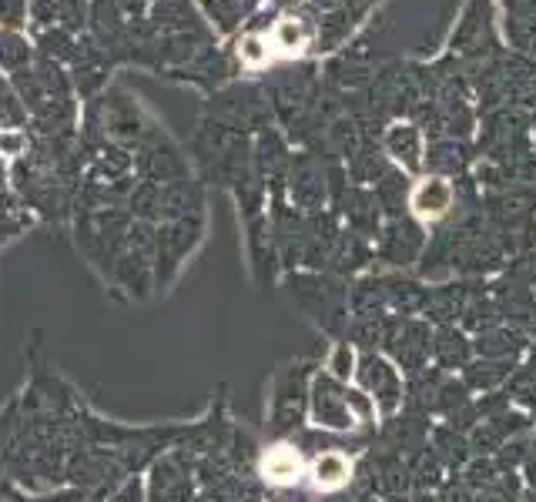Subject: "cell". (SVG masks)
I'll use <instances>...</instances> for the list:
<instances>
[{
    "mask_svg": "<svg viewBox=\"0 0 536 502\" xmlns=\"http://www.w3.org/2000/svg\"><path fill=\"white\" fill-rule=\"evenodd\" d=\"M453 201H456L453 185H449L446 178H439V175L419 178L413 185V191H409V211H413L419 221H426V225L446 218L449 208H453Z\"/></svg>",
    "mask_w": 536,
    "mask_h": 502,
    "instance_id": "obj_1",
    "label": "cell"
},
{
    "mask_svg": "<svg viewBox=\"0 0 536 502\" xmlns=\"http://www.w3.org/2000/svg\"><path fill=\"white\" fill-rule=\"evenodd\" d=\"M305 476L319 492H335L352 479V459L339 449H325L305 466Z\"/></svg>",
    "mask_w": 536,
    "mask_h": 502,
    "instance_id": "obj_2",
    "label": "cell"
},
{
    "mask_svg": "<svg viewBox=\"0 0 536 502\" xmlns=\"http://www.w3.org/2000/svg\"><path fill=\"white\" fill-rule=\"evenodd\" d=\"M265 482H272V486H292V482H299L305 476V459L302 452L295 446H272L262 456V466H258Z\"/></svg>",
    "mask_w": 536,
    "mask_h": 502,
    "instance_id": "obj_3",
    "label": "cell"
},
{
    "mask_svg": "<svg viewBox=\"0 0 536 502\" xmlns=\"http://www.w3.org/2000/svg\"><path fill=\"white\" fill-rule=\"evenodd\" d=\"M268 41H272V51L275 54L299 57L305 47L312 44V27H309V21H302V17L285 14V17H279V21L272 24V34H268Z\"/></svg>",
    "mask_w": 536,
    "mask_h": 502,
    "instance_id": "obj_4",
    "label": "cell"
},
{
    "mask_svg": "<svg viewBox=\"0 0 536 502\" xmlns=\"http://www.w3.org/2000/svg\"><path fill=\"white\" fill-rule=\"evenodd\" d=\"M148 21L158 27V34H188L195 27V11L188 0H151Z\"/></svg>",
    "mask_w": 536,
    "mask_h": 502,
    "instance_id": "obj_5",
    "label": "cell"
},
{
    "mask_svg": "<svg viewBox=\"0 0 536 502\" xmlns=\"http://www.w3.org/2000/svg\"><path fill=\"white\" fill-rule=\"evenodd\" d=\"M386 144L406 171H416L423 164V148H419V134L413 124H392L389 134H386Z\"/></svg>",
    "mask_w": 536,
    "mask_h": 502,
    "instance_id": "obj_6",
    "label": "cell"
},
{
    "mask_svg": "<svg viewBox=\"0 0 536 502\" xmlns=\"http://www.w3.org/2000/svg\"><path fill=\"white\" fill-rule=\"evenodd\" d=\"M34 54V44L27 41L24 31H0V71H24L34 64Z\"/></svg>",
    "mask_w": 536,
    "mask_h": 502,
    "instance_id": "obj_7",
    "label": "cell"
},
{
    "mask_svg": "<svg viewBox=\"0 0 536 502\" xmlns=\"http://www.w3.org/2000/svg\"><path fill=\"white\" fill-rule=\"evenodd\" d=\"M34 74H37V84H41L44 98H71V77H67L64 67L51 61V57H37Z\"/></svg>",
    "mask_w": 536,
    "mask_h": 502,
    "instance_id": "obj_8",
    "label": "cell"
},
{
    "mask_svg": "<svg viewBox=\"0 0 536 502\" xmlns=\"http://www.w3.org/2000/svg\"><path fill=\"white\" fill-rule=\"evenodd\" d=\"M74 44H78V37L67 34L64 27H51V31H41L34 37V51L37 57H51V61L64 64L74 57Z\"/></svg>",
    "mask_w": 536,
    "mask_h": 502,
    "instance_id": "obj_9",
    "label": "cell"
},
{
    "mask_svg": "<svg viewBox=\"0 0 536 502\" xmlns=\"http://www.w3.org/2000/svg\"><path fill=\"white\" fill-rule=\"evenodd\" d=\"M272 54H275L272 41H268V34H262V31H245L235 41V57L242 67H265Z\"/></svg>",
    "mask_w": 536,
    "mask_h": 502,
    "instance_id": "obj_10",
    "label": "cell"
},
{
    "mask_svg": "<svg viewBox=\"0 0 536 502\" xmlns=\"http://www.w3.org/2000/svg\"><path fill=\"white\" fill-rule=\"evenodd\" d=\"M24 121H27L24 101L17 98L14 84L7 81L4 74H0V131H4V128H21Z\"/></svg>",
    "mask_w": 536,
    "mask_h": 502,
    "instance_id": "obj_11",
    "label": "cell"
},
{
    "mask_svg": "<svg viewBox=\"0 0 536 502\" xmlns=\"http://www.w3.org/2000/svg\"><path fill=\"white\" fill-rule=\"evenodd\" d=\"M91 4L88 0H57V27H64L67 34H84L88 31Z\"/></svg>",
    "mask_w": 536,
    "mask_h": 502,
    "instance_id": "obj_12",
    "label": "cell"
},
{
    "mask_svg": "<svg viewBox=\"0 0 536 502\" xmlns=\"http://www.w3.org/2000/svg\"><path fill=\"white\" fill-rule=\"evenodd\" d=\"M248 4H252V0H201V7H205L208 21L218 24L222 31L235 27L238 17L248 11Z\"/></svg>",
    "mask_w": 536,
    "mask_h": 502,
    "instance_id": "obj_13",
    "label": "cell"
},
{
    "mask_svg": "<svg viewBox=\"0 0 536 502\" xmlns=\"http://www.w3.org/2000/svg\"><path fill=\"white\" fill-rule=\"evenodd\" d=\"M27 24L37 34L57 27V0H27Z\"/></svg>",
    "mask_w": 536,
    "mask_h": 502,
    "instance_id": "obj_14",
    "label": "cell"
},
{
    "mask_svg": "<svg viewBox=\"0 0 536 502\" xmlns=\"http://www.w3.org/2000/svg\"><path fill=\"white\" fill-rule=\"evenodd\" d=\"M27 0H0V31H24Z\"/></svg>",
    "mask_w": 536,
    "mask_h": 502,
    "instance_id": "obj_15",
    "label": "cell"
},
{
    "mask_svg": "<svg viewBox=\"0 0 536 502\" xmlns=\"http://www.w3.org/2000/svg\"><path fill=\"white\" fill-rule=\"evenodd\" d=\"M27 131L24 128H4L0 131V158H21L27 151Z\"/></svg>",
    "mask_w": 536,
    "mask_h": 502,
    "instance_id": "obj_16",
    "label": "cell"
},
{
    "mask_svg": "<svg viewBox=\"0 0 536 502\" xmlns=\"http://www.w3.org/2000/svg\"><path fill=\"white\" fill-rule=\"evenodd\" d=\"M74 84H78V91L84 94H91V91H98L101 84H104V74L108 71H101V67H74Z\"/></svg>",
    "mask_w": 536,
    "mask_h": 502,
    "instance_id": "obj_17",
    "label": "cell"
},
{
    "mask_svg": "<svg viewBox=\"0 0 536 502\" xmlns=\"http://www.w3.org/2000/svg\"><path fill=\"white\" fill-rule=\"evenodd\" d=\"M118 4V11L124 14V17H145V11H148V0H114Z\"/></svg>",
    "mask_w": 536,
    "mask_h": 502,
    "instance_id": "obj_18",
    "label": "cell"
},
{
    "mask_svg": "<svg viewBox=\"0 0 536 502\" xmlns=\"http://www.w3.org/2000/svg\"><path fill=\"white\" fill-rule=\"evenodd\" d=\"M268 4H272L275 11H299L305 0H268Z\"/></svg>",
    "mask_w": 536,
    "mask_h": 502,
    "instance_id": "obj_19",
    "label": "cell"
},
{
    "mask_svg": "<svg viewBox=\"0 0 536 502\" xmlns=\"http://www.w3.org/2000/svg\"><path fill=\"white\" fill-rule=\"evenodd\" d=\"M335 352H339V359H346V355H352V349H335ZM349 362H352V359H349ZM332 369H335L332 375H339V379H349V375H352V369H339V365H335V362H332Z\"/></svg>",
    "mask_w": 536,
    "mask_h": 502,
    "instance_id": "obj_20",
    "label": "cell"
},
{
    "mask_svg": "<svg viewBox=\"0 0 536 502\" xmlns=\"http://www.w3.org/2000/svg\"><path fill=\"white\" fill-rule=\"evenodd\" d=\"M0 178H4V158H0Z\"/></svg>",
    "mask_w": 536,
    "mask_h": 502,
    "instance_id": "obj_21",
    "label": "cell"
}]
</instances>
